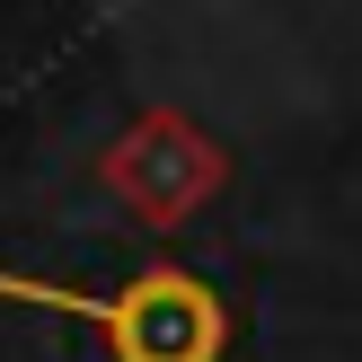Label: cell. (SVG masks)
Listing matches in <instances>:
<instances>
[{
	"instance_id": "6da1fadb",
	"label": "cell",
	"mask_w": 362,
	"mask_h": 362,
	"mask_svg": "<svg viewBox=\"0 0 362 362\" xmlns=\"http://www.w3.org/2000/svg\"><path fill=\"white\" fill-rule=\"evenodd\" d=\"M0 300L9 310H62L106 336L115 362H221L230 354V300L212 292L194 265L151 257L124 283H53V274H9L0 265Z\"/></svg>"
},
{
	"instance_id": "7a4b0ae2",
	"label": "cell",
	"mask_w": 362,
	"mask_h": 362,
	"mask_svg": "<svg viewBox=\"0 0 362 362\" xmlns=\"http://www.w3.org/2000/svg\"><path fill=\"white\" fill-rule=\"evenodd\" d=\"M98 186L133 212L141 230H186L194 212L221 204L230 151L186 115V106H133L98 151Z\"/></svg>"
}]
</instances>
